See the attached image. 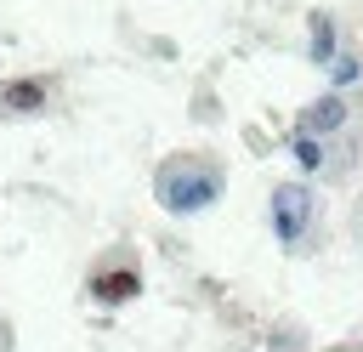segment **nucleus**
Returning <instances> with one entry per match:
<instances>
[{
	"mask_svg": "<svg viewBox=\"0 0 363 352\" xmlns=\"http://www.w3.org/2000/svg\"><path fill=\"white\" fill-rule=\"evenodd\" d=\"M45 108V79H6L0 85V114H40Z\"/></svg>",
	"mask_w": 363,
	"mask_h": 352,
	"instance_id": "obj_5",
	"label": "nucleus"
},
{
	"mask_svg": "<svg viewBox=\"0 0 363 352\" xmlns=\"http://www.w3.org/2000/svg\"><path fill=\"white\" fill-rule=\"evenodd\" d=\"M289 153H295V165L301 170H323V136H312V131H289Z\"/></svg>",
	"mask_w": 363,
	"mask_h": 352,
	"instance_id": "obj_7",
	"label": "nucleus"
},
{
	"mask_svg": "<svg viewBox=\"0 0 363 352\" xmlns=\"http://www.w3.org/2000/svg\"><path fill=\"white\" fill-rule=\"evenodd\" d=\"M142 290V273L136 267H113V273H96L91 278V295L102 301V307H119V301H130Z\"/></svg>",
	"mask_w": 363,
	"mask_h": 352,
	"instance_id": "obj_4",
	"label": "nucleus"
},
{
	"mask_svg": "<svg viewBox=\"0 0 363 352\" xmlns=\"http://www.w3.org/2000/svg\"><path fill=\"white\" fill-rule=\"evenodd\" d=\"M357 74H363V62L352 57V51H335V62H329V91H346V85H357Z\"/></svg>",
	"mask_w": 363,
	"mask_h": 352,
	"instance_id": "obj_8",
	"label": "nucleus"
},
{
	"mask_svg": "<svg viewBox=\"0 0 363 352\" xmlns=\"http://www.w3.org/2000/svg\"><path fill=\"white\" fill-rule=\"evenodd\" d=\"M306 227H312V187L306 182H284L272 193V233H278V244H301Z\"/></svg>",
	"mask_w": 363,
	"mask_h": 352,
	"instance_id": "obj_2",
	"label": "nucleus"
},
{
	"mask_svg": "<svg viewBox=\"0 0 363 352\" xmlns=\"http://www.w3.org/2000/svg\"><path fill=\"white\" fill-rule=\"evenodd\" d=\"M346 114H352V102H346V91H323L318 102H306V108H301V125H295V131H312V136H329V131H340V125H346Z\"/></svg>",
	"mask_w": 363,
	"mask_h": 352,
	"instance_id": "obj_3",
	"label": "nucleus"
},
{
	"mask_svg": "<svg viewBox=\"0 0 363 352\" xmlns=\"http://www.w3.org/2000/svg\"><path fill=\"white\" fill-rule=\"evenodd\" d=\"M216 199H221V170H216V165H204V159H176V165L159 170V204L176 210V216H193V210H204V204H216Z\"/></svg>",
	"mask_w": 363,
	"mask_h": 352,
	"instance_id": "obj_1",
	"label": "nucleus"
},
{
	"mask_svg": "<svg viewBox=\"0 0 363 352\" xmlns=\"http://www.w3.org/2000/svg\"><path fill=\"white\" fill-rule=\"evenodd\" d=\"M306 23H312V34H306V57H312L318 68H329L335 51H340V40H335V11H312Z\"/></svg>",
	"mask_w": 363,
	"mask_h": 352,
	"instance_id": "obj_6",
	"label": "nucleus"
}]
</instances>
